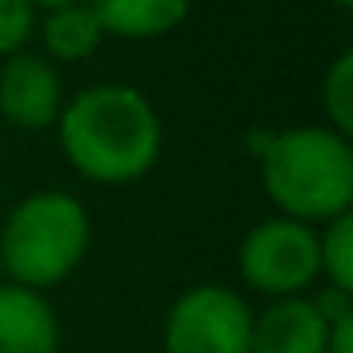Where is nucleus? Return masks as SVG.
<instances>
[{
	"instance_id": "6",
	"label": "nucleus",
	"mask_w": 353,
	"mask_h": 353,
	"mask_svg": "<svg viewBox=\"0 0 353 353\" xmlns=\"http://www.w3.org/2000/svg\"><path fill=\"white\" fill-rule=\"evenodd\" d=\"M65 107L61 77L42 54H8L0 61V118L16 130L39 133L57 125Z\"/></svg>"
},
{
	"instance_id": "12",
	"label": "nucleus",
	"mask_w": 353,
	"mask_h": 353,
	"mask_svg": "<svg viewBox=\"0 0 353 353\" xmlns=\"http://www.w3.org/2000/svg\"><path fill=\"white\" fill-rule=\"evenodd\" d=\"M323 110H327V125L342 137L353 133V50L330 61V69L323 72Z\"/></svg>"
},
{
	"instance_id": "16",
	"label": "nucleus",
	"mask_w": 353,
	"mask_h": 353,
	"mask_svg": "<svg viewBox=\"0 0 353 353\" xmlns=\"http://www.w3.org/2000/svg\"><path fill=\"white\" fill-rule=\"evenodd\" d=\"M334 8H353V0H330Z\"/></svg>"
},
{
	"instance_id": "14",
	"label": "nucleus",
	"mask_w": 353,
	"mask_h": 353,
	"mask_svg": "<svg viewBox=\"0 0 353 353\" xmlns=\"http://www.w3.org/2000/svg\"><path fill=\"white\" fill-rule=\"evenodd\" d=\"M327 353H353V307L327 319Z\"/></svg>"
},
{
	"instance_id": "17",
	"label": "nucleus",
	"mask_w": 353,
	"mask_h": 353,
	"mask_svg": "<svg viewBox=\"0 0 353 353\" xmlns=\"http://www.w3.org/2000/svg\"><path fill=\"white\" fill-rule=\"evenodd\" d=\"M0 285H8V281H4V262H0Z\"/></svg>"
},
{
	"instance_id": "1",
	"label": "nucleus",
	"mask_w": 353,
	"mask_h": 353,
	"mask_svg": "<svg viewBox=\"0 0 353 353\" xmlns=\"http://www.w3.org/2000/svg\"><path fill=\"white\" fill-rule=\"evenodd\" d=\"M57 141L72 171L103 186H122L156 168L163 125L145 92L130 84H92L61 107Z\"/></svg>"
},
{
	"instance_id": "7",
	"label": "nucleus",
	"mask_w": 353,
	"mask_h": 353,
	"mask_svg": "<svg viewBox=\"0 0 353 353\" xmlns=\"http://www.w3.org/2000/svg\"><path fill=\"white\" fill-rule=\"evenodd\" d=\"M251 353H327V315L307 296H285L254 312Z\"/></svg>"
},
{
	"instance_id": "10",
	"label": "nucleus",
	"mask_w": 353,
	"mask_h": 353,
	"mask_svg": "<svg viewBox=\"0 0 353 353\" xmlns=\"http://www.w3.org/2000/svg\"><path fill=\"white\" fill-rule=\"evenodd\" d=\"M34 31L42 34V50H46L42 57H46V61H88V57L103 46V39H107V34H103V23L95 19V12L88 8V0L42 12Z\"/></svg>"
},
{
	"instance_id": "13",
	"label": "nucleus",
	"mask_w": 353,
	"mask_h": 353,
	"mask_svg": "<svg viewBox=\"0 0 353 353\" xmlns=\"http://www.w3.org/2000/svg\"><path fill=\"white\" fill-rule=\"evenodd\" d=\"M39 12L27 0H0V57L19 54L31 42Z\"/></svg>"
},
{
	"instance_id": "3",
	"label": "nucleus",
	"mask_w": 353,
	"mask_h": 353,
	"mask_svg": "<svg viewBox=\"0 0 353 353\" xmlns=\"http://www.w3.org/2000/svg\"><path fill=\"white\" fill-rule=\"evenodd\" d=\"M92 221L69 190H34L8 213L0 228L4 281L31 292L61 285L84 262Z\"/></svg>"
},
{
	"instance_id": "5",
	"label": "nucleus",
	"mask_w": 353,
	"mask_h": 353,
	"mask_svg": "<svg viewBox=\"0 0 353 353\" xmlns=\"http://www.w3.org/2000/svg\"><path fill=\"white\" fill-rule=\"evenodd\" d=\"M254 312L228 285H194L163 319V353H251Z\"/></svg>"
},
{
	"instance_id": "4",
	"label": "nucleus",
	"mask_w": 353,
	"mask_h": 353,
	"mask_svg": "<svg viewBox=\"0 0 353 353\" xmlns=\"http://www.w3.org/2000/svg\"><path fill=\"white\" fill-rule=\"evenodd\" d=\"M239 277L270 300L300 296L319 281V232L289 216H266L239 243Z\"/></svg>"
},
{
	"instance_id": "8",
	"label": "nucleus",
	"mask_w": 353,
	"mask_h": 353,
	"mask_svg": "<svg viewBox=\"0 0 353 353\" xmlns=\"http://www.w3.org/2000/svg\"><path fill=\"white\" fill-rule=\"evenodd\" d=\"M0 353H57V315L42 292L0 285Z\"/></svg>"
},
{
	"instance_id": "2",
	"label": "nucleus",
	"mask_w": 353,
	"mask_h": 353,
	"mask_svg": "<svg viewBox=\"0 0 353 353\" xmlns=\"http://www.w3.org/2000/svg\"><path fill=\"white\" fill-rule=\"evenodd\" d=\"M262 190L277 216L327 224L353 209V145L330 125H292L262 145Z\"/></svg>"
},
{
	"instance_id": "15",
	"label": "nucleus",
	"mask_w": 353,
	"mask_h": 353,
	"mask_svg": "<svg viewBox=\"0 0 353 353\" xmlns=\"http://www.w3.org/2000/svg\"><path fill=\"white\" fill-rule=\"evenodd\" d=\"M34 12H50V8H65V4H77V0H27Z\"/></svg>"
},
{
	"instance_id": "9",
	"label": "nucleus",
	"mask_w": 353,
	"mask_h": 353,
	"mask_svg": "<svg viewBox=\"0 0 353 353\" xmlns=\"http://www.w3.org/2000/svg\"><path fill=\"white\" fill-rule=\"evenodd\" d=\"M194 0H88V8L103 23V34L125 42L163 39L190 16Z\"/></svg>"
},
{
	"instance_id": "11",
	"label": "nucleus",
	"mask_w": 353,
	"mask_h": 353,
	"mask_svg": "<svg viewBox=\"0 0 353 353\" xmlns=\"http://www.w3.org/2000/svg\"><path fill=\"white\" fill-rule=\"evenodd\" d=\"M319 277H327V289L353 296V213H342L323 224Z\"/></svg>"
}]
</instances>
